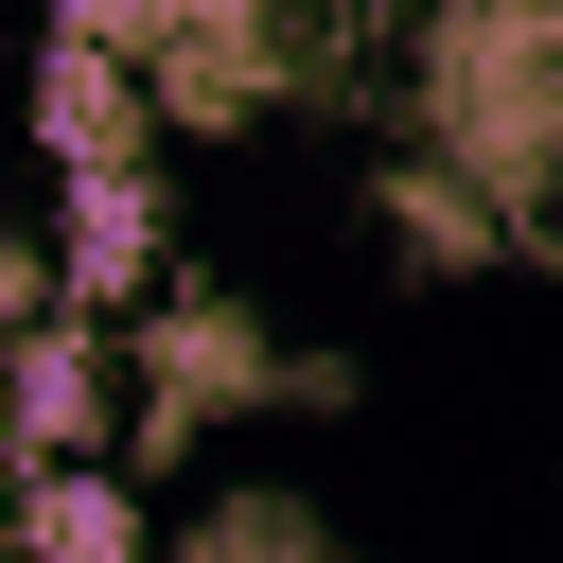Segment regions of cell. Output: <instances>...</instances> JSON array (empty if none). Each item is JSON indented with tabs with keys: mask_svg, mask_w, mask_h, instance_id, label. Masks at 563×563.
I'll return each mask as SVG.
<instances>
[{
	"mask_svg": "<svg viewBox=\"0 0 563 563\" xmlns=\"http://www.w3.org/2000/svg\"><path fill=\"white\" fill-rule=\"evenodd\" d=\"M88 440H106V334L35 299V334H18V457L35 475H88Z\"/></svg>",
	"mask_w": 563,
	"mask_h": 563,
	"instance_id": "6da1fadb",
	"label": "cell"
},
{
	"mask_svg": "<svg viewBox=\"0 0 563 563\" xmlns=\"http://www.w3.org/2000/svg\"><path fill=\"white\" fill-rule=\"evenodd\" d=\"M176 563H334V528H317V510H282V493H246V510H211Z\"/></svg>",
	"mask_w": 563,
	"mask_h": 563,
	"instance_id": "3957f363",
	"label": "cell"
},
{
	"mask_svg": "<svg viewBox=\"0 0 563 563\" xmlns=\"http://www.w3.org/2000/svg\"><path fill=\"white\" fill-rule=\"evenodd\" d=\"M18 563H158V545H141V493L123 475H35L18 493Z\"/></svg>",
	"mask_w": 563,
	"mask_h": 563,
	"instance_id": "7a4b0ae2",
	"label": "cell"
}]
</instances>
